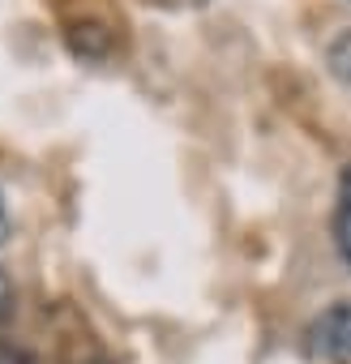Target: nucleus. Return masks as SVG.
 <instances>
[{"mask_svg":"<svg viewBox=\"0 0 351 364\" xmlns=\"http://www.w3.org/2000/svg\"><path fill=\"white\" fill-rule=\"evenodd\" d=\"M308 343H313V351H321V355L351 360V300L330 304V309L308 326Z\"/></svg>","mask_w":351,"mask_h":364,"instance_id":"obj_1","label":"nucleus"},{"mask_svg":"<svg viewBox=\"0 0 351 364\" xmlns=\"http://www.w3.org/2000/svg\"><path fill=\"white\" fill-rule=\"evenodd\" d=\"M334 249L351 270V163L338 176V202H334Z\"/></svg>","mask_w":351,"mask_h":364,"instance_id":"obj_2","label":"nucleus"},{"mask_svg":"<svg viewBox=\"0 0 351 364\" xmlns=\"http://www.w3.org/2000/svg\"><path fill=\"white\" fill-rule=\"evenodd\" d=\"M69 43H73V52H82V56L99 60V56H107L112 35H107V26H103V22H77V26L69 31Z\"/></svg>","mask_w":351,"mask_h":364,"instance_id":"obj_3","label":"nucleus"},{"mask_svg":"<svg viewBox=\"0 0 351 364\" xmlns=\"http://www.w3.org/2000/svg\"><path fill=\"white\" fill-rule=\"evenodd\" d=\"M325 65H330V73H334L342 86H351V31H342V35L325 48Z\"/></svg>","mask_w":351,"mask_h":364,"instance_id":"obj_4","label":"nucleus"},{"mask_svg":"<svg viewBox=\"0 0 351 364\" xmlns=\"http://www.w3.org/2000/svg\"><path fill=\"white\" fill-rule=\"evenodd\" d=\"M0 364H35V360H31V351L18 347V343H0Z\"/></svg>","mask_w":351,"mask_h":364,"instance_id":"obj_5","label":"nucleus"},{"mask_svg":"<svg viewBox=\"0 0 351 364\" xmlns=\"http://www.w3.org/2000/svg\"><path fill=\"white\" fill-rule=\"evenodd\" d=\"M9 309H14V283H9L5 270H0V317H9Z\"/></svg>","mask_w":351,"mask_h":364,"instance_id":"obj_6","label":"nucleus"},{"mask_svg":"<svg viewBox=\"0 0 351 364\" xmlns=\"http://www.w3.org/2000/svg\"><path fill=\"white\" fill-rule=\"evenodd\" d=\"M9 240V206H5V193H0V249Z\"/></svg>","mask_w":351,"mask_h":364,"instance_id":"obj_7","label":"nucleus"}]
</instances>
